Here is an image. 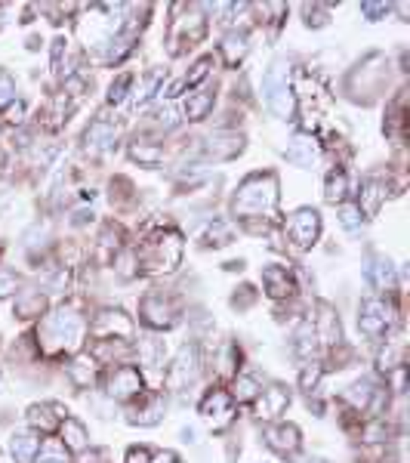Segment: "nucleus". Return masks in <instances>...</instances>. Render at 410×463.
Wrapping results in <instances>:
<instances>
[{
  "label": "nucleus",
  "mask_w": 410,
  "mask_h": 463,
  "mask_svg": "<svg viewBox=\"0 0 410 463\" xmlns=\"http://www.w3.org/2000/svg\"><path fill=\"white\" fill-rule=\"evenodd\" d=\"M277 204V180L275 176H250V180L241 182L235 195V210L244 216H260V214H272Z\"/></svg>",
  "instance_id": "nucleus-1"
},
{
  "label": "nucleus",
  "mask_w": 410,
  "mask_h": 463,
  "mask_svg": "<svg viewBox=\"0 0 410 463\" xmlns=\"http://www.w3.org/2000/svg\"><path fill=\"white\" fill-rule=\"evenodd\" d=\"M81 330H84L81 315H77L75 309L62 306L41 324V343L46 346V352H59V349H65V346H77Z\"/></svg>",
  "instance_id": "nucleus-2"
},
{
  "label": "nucleus",
  "mask_w": 410,
  "mask_h": 463,
  "mask_svg": "<svg viewBox=\"0 0 410 463\" xmlns=\"http://www.w3.org/2000/svg\"><path fill=\"white\" fill-rule=\"evenodd\" d=\"M262 93H266V105L275 117L293 115V93H290V84H287V62H275L269 68L266 81H262Z\"/></svg>",
  "instance_id": "nucleus-3"
},
{
  "label": "nucleus",
  "mask_w": 410,
  "mask_h": 463,
  "mask_svg": "<svg viewBox=\"0 0 410 463\" xmlns=\"http://www.w3.org/2000/svg\"><path fill=\"white\" fill-rule=\"evenodd\" d=\"M179 260H182V238L176 235V232L161 235L148 247V254H145L148 272H173V269L179 266Z\"/></svg>",
  "instance_id": "nucleus-4"
},
{
  "label": "nucleus",
  "mask_w": 410,
  "mask_h": 463,
  "mask_svg": "<svg viewBox=\"0 0 410 463\" xmlns=\"http://www.w3.org/2000/svg\"><path fill=\"white\" fill-rule=\"evenodd\" d=\"M287 235H290V241H293L300 250L312 247V244L318 241V235H321V216H318V210L302 207V210H296V214H290Z\"/></svg>",
  "instance_id": "nucleus-5"
},
{
  "label": "nucleus",
  "mask_w": 410,
  "mask_h": 463,
  "mask_svg": "<svg viewBox=\"0 0 410 463\" xmlns=\"http://www.w3.org/2000/svg\"><path fill=\"white\" fill-rule=\"evenodd\" d=\"M197 368H201V355H197V346H195V343H188V346H185L182 352L176 355L173 365H170L167 386H173V389L188 386V383L197 377Z\"/></svg>",
  "instance_id": "nucleus-6"
},
{
  "label": "nucleus",
  "mask_w": 410,
  "mask_h": 463,
  "mask_svg": "<svg viewBox=\"0 0 410 463\" xmlns=\"http://www.w3.org/2000/svg\"><path fill=\"white\" fill-rule=\"evenodd\" d=\"M392 324V312H389V306L382 300H376V296H370V300L361 303V312H358V328L364 330V334L376 337L382 334V330Z\"/></svg>",
  "instance_id": "nucleus-7"
},
{
  "label": "nucleus",
  "mask_w": 410,
  "mask_h": 463,
  "mask_svg": "<svg viewBox=\"0 0 410 463\" xmlns=\"http://www.w3.org/2000/svg\"><path fill=\"white\" fill-rule=\"evenodd\" d=\"M139 393H142V377H139L136 368H117L115 374H111V380H108V395H111V399L127 401V399H133V395H139Z\"/></svg>",
  "instance_id": "nucleus-8"
},
{
  "label": "nucleus",
  "mask_w": 410,
  "mask_h": 463,
  "mask_svg": "<svg viewBox=\"0 0 410 463\" xmlns=\"http://www.w3.org/2000/svg\"><path fill=\"white\" fill-rule=\"evenodd\" d=\"M201 414L210 420V426L219 433L231 423V395L226 393H210L207 399L201 401Z\"/></svg>",
  "instance_id": "nucleus-9"
},
{
  "label": "nucleus",
  "mask_w": 410,
  "mask_h": 463,
  "mask_svg": "<svg viewBox=\"0 0 410 463\" xmlns=\"http://www.w3.org/2000/svg\"><path fill=\"white\" fill-rule=\"evenodd\" d=\"M262 284H266V294L272 300H284V296H293L296 294V284L290 272L284 266H266L262 269Z\"/></svg>",
  "instance_id": "nucleus-10"
},
{
  "label": "nucleus",
  "mask_w": 410,
  "mask_h": 463,
  "mask_svg": "<svg viewBox=\"0 0 410 463\" xmlns=\"http://www.w3.org/2000/svg\"><path fill=\"white\" fill-rule=\"evenodd\" d=\"M115 136H117V127L105 117H99L96 124H90V130L84 133V142H87V151L99 155V151H108L115 145Z\"/></svg>",
  "instance_id": "nucleus-11"
},
{
  "label": "nucleus",
  "mask_w": 410,
  "mask_h": 463,
  "mask_svg": "<svg viewBox=\"0 0 410 463\" xmlns=\"http://www.w3.org/2000/svg\"><path fill=\"white\" fill-rule=\"evenodd\" d=\"M266 442L281 454H293L300 448V429L293 423H275L266 429Z\"/></svg>",
  "instance_id": "nucleus-12"
},
{
  "label": "nucleus",
  "mask_w": 410,
  "mask_h": 463,
  "mask_svg": "<svg viewBox=\"0 0 410 463\" xmlns=\"http://www.w3.org/2000/svg\"><path fill=\"white\" fill-rule=\"evenodd\" d=\"M142 319L151 324V328H170L176 321V312L164 296H145L142 300Z\"/></svg>",
  "instance_id": "nucleus-13"
},
{
  "label": "nucleus",
  "mask_w": 410,
  "mask_h": 463,
  "mask_svg": "<svg viewBox=\"0 0 410 463\" xmlns=\"http://www.w3.org/2000/svg\"><path fill=\"white\" fill-rule=\"evenodd\" d=\"M284 155H287L290 164L312 167V164H318V145H315L312 136H293V139H290V145L284 149Z\"/></svg>",
  "instance_id": "nucleus-14"
},
{
  "label": "nucleus",
  "mask_w": 410,
  "mask_h": 463,
  "mask_svg": "<svg viewBox=\"0 0 410 463\" xmlns=\"http://www.w3.org/2000/svg\"><path fill=\"white\" fill-rule=\"evenodd\" d=\"M92 330H96L99 337H108V334H121L127 337L130 330H133V324L124 312H117V309H105V312L96 315V321H92Z\"/></svg>",
  "instance_id": "nucleus-15"
},
{
  "label": "nucleus",
  "mask_w": 410,
  "mask_h": 463,
  "mask_svg": "<svg viewBox=\"0 0 410 463\" xmlns=\"http://www.w3.org/2000/svg\"><path fill=\"white\" fill-rule=\"evenodd\" d=\"M41 435L37 433H16L10 439V451H12V457H16L19 463H31L37 457V451H41Z\"/></svg>",
  "instance_id": "nucleus-16"
},
{
  "label": "nucleus",
  "mask_w": 410,
  "mask_h": 463,
  "mask_svg": "<svg viewBox=\"0 0 410 463\" xmlns=\"http://www.w3.org/2000/svg\"><path fill=\"white\" fill-rule=\"evenodd\" d=\"M290 405V393L284 386H272L269 393H262V401H260V414L266 417V420H275V417H281L287 411Z\"/></svg>",
  "instance_id": "nucleus-17"
},
{
  "label": "nucleus",
  "mask_w": 410,
  "mask_h": 463,
  "mask_svg": "<svg viewBox=\"0 0 410 463\" xmlns=\"http://www.w3.org/2000/svg\"><path fill=\"white\" fill-rule=\"evenodd\" d=\"M96 365H99V361L92 359L90 352H81V355H75V359L68 361V377L77 383V386H90L92 377H96Z\"/></svg>",
  "instance_id": "nucleus-18"
},
{
  "label": "nucleus",
  "mask_w": 410,
  "mask_h": 463,
  "mask_svg": "<svg viewBox=\"0 0 410 463\" xmlns=\"http://www.w3.org/2000/svg\"><path fill=\"white\" fill-rule=\"evenodd\" d=\"M62 442H65V448H71V451H84L87 442H90L87 426H84L81 420H75V417H65L62 420Z\"/></svg>",
  "instance_id": "nucleus-19"
},
{
  "label": "nucleus",
  "mask_w": 410,
  "mask_h": 463,
  "mask_svg": "<svg viewBox=\"0 0 410 463\" xmlns=\"http://www.w3.org/2000/svg\"><path fill=\"white\" fill-rule=\"evenodd\" d=\"M315 334L321 337L327 346H333V343H340V321H336V315L330 312L327 306H321V319H318V328H315Z\"/></svg>",
  "instance_id": "nucleus-20"
},
{
  "label": "nucleus",
  "mask_w": 410,
  "mask_h": 463,
  "mask_svg": "<svg viewBox=\"0 0 410 463\" xmlns=\"http://www.w3.org/2000/svg\"><path fill=\"white\" fill-rule=\"evenodd\" d=\"M130 158L139 164H148V167H157V164L164 161V151H161V145H155V142H133L130 145Z\"/></svg>",
  "instance_id": "nucleus-21"
},
{
  "label": "nucleus",
  "mask_w": 410,
  "mask_h": 463,
  "mask_svg": "<svg viewBox=\"0 0 410 463\" xmlns=\"http://www.w3.org/2000/svg\"><path fill=\"white\" fill-rule=\"evenodd\" d=\"M50 414H65L59 405H31L28 408V420H31V426H41L43 433H50L52 426H56V420H52ZM68 417V414H65Z\"/></svg>",
  "instance_id": "nucleus-22"
},
{
  "label": "nucleus",
  "mask_w": 410,
  "mask_h": 463,
  "mask_svg": "<svg viewBox=\"0 0 410 463\" xmlns=\"http://www.w3.org/2000/svg\"><path fill=\"white\" fill-rule=\"evenodd\" d=\"M222 56H226L228 65H237L244 56H247V37L237 35V31H231L226 41H222Z\"/></svg>",
  "instance_id": "nucleus-23"
},
{
  "label": "nucleus",
  "mask_w": 410,
  "mask_h": 463,
  "mask_svg": "<svg viewBox=\"0 0 410 463\" xmlns=\"http://www.w3.org/2000/svg\"><path fill=\"white\" fill-rule=\"evenodd\" d=\"M293 343H296V352H300V355H312V352H315V346H318V334H315V324H312V321H302L300 328H296Z\"/></svg>",
  "instance_id": "nucleus-24"
},
{
  "label": "nucleus",
  "mask_w": 410,
  "mask_h": 463,
  "mask_svg": "<svg viewBox=\"0 0 410 463\" xmlns=\"http://www.w3.org/2000/svg\"><path fill=\"white\" fill-rule=\"evenodd\" d=\"M210 108H213V96H210V93H195V96H188V102H185L188 121H204Z\"/></svg>",
  "instance_id": "nucleus-25"
},
{
  "label": "nucleus",
  "mask_w": 410,
  "mask_h": 463,
  "mask_svg": "<svg viewBox=\"0 0 410 463\" xmlns=\"http://www.w3.org/2000/svg\"><path fill=\"white\" fill-rule=\"evenodd\" d=\"M43 312V294H25L16 300V315L19 319H41Z\"/></svg>",
  "instance_id": "nucleus-26"
},
{
  "label": "nucleus",
  "mask_w": 410,
  "mask_h": 463,
  "mask_svg": "<svg viewBox=\"0 0 410 463\" xmlns=\"http://www.w3.org/2000/svg\"><path fill=\"white\" fill-rule=\"evenodd\" d=\"M256 393H260V383H256V377H247V374L235 377V386H231V399H237V401H253V399H256Z\"/></svg>",
  "instance_id": "nucleus-27"
},
{
  "label": "nucleus",
  "mask_w": 410,
  "mask_h": 463,
  "mask_svg": "<svg viewBox=\"0 0 410 463\" xmlns=\"http://www.w3.org/2000/svg\"><path fill=\"white\" fill-rule=\"evenodd\" d=\"M231 235H235V226H231L228 220H213L207 229V241L216 244V247H226L231 241Z\"/></svg>",
  "instance_id": "nucleus-28"
},
{
  "label": "nucleus",
  "mask_w": 410,
  "mask_h": 463,
  "mask_svg": "<svg viewBox=\"0 0 410 463\" xmlns=\"http://www.w3.org/2000/svg\"><path fill=\"white\" fill-rule=\"evenodd\" d=\"M373 395H376V386H373V383H370V380H358L352 389H349V395H346V399L352 401L355 408H367Z\"/></svg>",
  "instance_id": "nucleus-29"
},
{
  "label": "nucleus",
  "mask_w": 410,
  "mask_h": 463,
  "mask_svg": "<svg viewBox=\"0 0 410 463\" xmlns=\"http://www.w3.org/2000/svg\"><path fill=\"white\" fill-rule=\"evenodd\" d=\"M37 463H68V448L59 445V442H46L37 451Z\"/></svg>",
  "instance_id": "nucleus-30"
},
{
  "label": "nucleus",
  "mask_w": 410,
  "mask_h": 463,
  "mask_svg": "<svg viewBox=\"0 0 410 463\" xmlns=\"http://www.w3.org/2000/svg\"><path fill=\"white\" fill-rule=\"evenodd\" d=\"M340 223L346 232H358L361 229V207L358 204H340Z\"/></svg>",
  "instance_id": "nucleus-31"
},
{
  "label": "nucleus",
  "mask_w": 410,
  "mask_h": 463,
  "mask_svg": "<svg viewBox=\"0 0 410 463\" xmlns=\"http://www.w3.org/2000/svg\"><path fill=\"white\" fill-rule=\"evenodd\" d=\"M161 349H164V343H157L155 337H145V343H142V361L148 368H157L161 365Z\"/></svg>",
  "instance_id": "nucleus-32"
},
{
  "label": "nucleus",
  "mask_w": 410,
  "mask_h": 463,
  "mask_svg": "<svg viewBox=\"0 0 410 463\" xmlns=\"http://www.w3.org/2000/svg\"><path fill=\"white\" fill-rule=\"evenodd\" d=\"M367 278L376 287H389V284H392V266H389V260H380L376 269H367Z\"/></svg>",
  "instance_id": "nucleus-33"
},
{
  "label": "nucleus",
  "mask_w": 410,
  "mask_h": 463,
  "mask_svg": "<svg viewBox=\"0 0 410 463\" xmlns=\"http://www.w3.org/2000/svg\"><path fill=\"white\" fill-rule=\"evenodd\" d=\"M164 417V399H155L151 401V408H145L142 414L133 417V423H142V426H151V423H157Z\"/></svg>",
  "instance_id": "nucleus-34"
},
{
  "label": "nucleus",
  "mask_w": 410,
  "mask_h": 463,
  "mask_svg": "<svg viewBox=\"0 0 410 463\" xmlns=\"http://www.w3.org/2000/svg\"><path fill=\"white\" fill-rule=\"evenodd\" d=\"M157 84H161V71H151V75L142 81V87H139V93L133 96V102L139 105V102H145V99H151V93L157 90Z\"/></svg>",
  "instance_id": "nucleus-35"
},
{
  "label": "nucleus",
  "mask_w": 410,
  "mask_h": 463,
  "mask_svg": "<svg viewBox=\"0 0 410 463\" xmlns=\"http://www.w3.org/2000/svg\"><path fill=\"white\" fill-rule=\"evenodd\" d=\"M12 99H16V81H12L6 71H0V108L10 105Z\"/></svg>",
  "instance_id": "nucleus-36"
},
{
  "label": "nucleus",
  "mask_w": 410,
  "mask_h": 463,
  "mask_svg": "<svg viewBox=\"0 0 410 463\" xmlns=\"http://www.w3.org/2000/svg\"><path fill=\"white\" fill-rule=\"evenodd\" d=\"M346 195V176L342 173H330L327 180V201H340Z\"/></svg>",
  "instance_id": "nucleus-37"
},
{
  "label": "nucleus",
  "mask_w": 410,
  "mask_h": 463,
  "mask_svg": "<svg viewBox=\"0 0 410 463\" xmlns=\"http://www.w3.org/2000/svg\"><path fill=\"white\" fill-rule=\"evenodd\" d=\"M130 84H133V77H130V75H121V77H117V81L108 87V102H121V99L127 96Z\"/></svg>",
  "instance_id": "nucleus-38"
},
{
  "label": "nucleus",
  "mask_w": 410,
  "mask_h": 463,
  "mask_svg": "<svg viewBox=\"0 0 410 463\" xmlns=\"http://www.w3.org/2000/svg\"><path fill=\"white\" fill-rule=\"evenodd\" d=\"M210 65H213V62H210V59H207V56H204V59H197V62H195V68H191V75H188V77H185V84H188V87H195V84H201V81H204V77H207Z\"/></svg>",
  "instance_id": "nucleus-39"
},
{
  "label": "nucleus",
  "mask_w": 410,
  "mask_h": 463,
  "mask_svg": "<svg viewBox=\"0 0 410 463\" xmlns=\"http://www.w3.org/2000/svg\"><path fill=\"white\" fill-rule=\"evenodd\" d=\"M318 380H321V365H306V368H302L300 386L306 389V393H309V389H315V386H318Z\"/></svg>",
  "instance_id": "nucleus-40"
},
{
  "label": "nucleus",
  "mask_w": 410,
  "mask_h": 463,
  "mask_svg": "<svg viewBox=\"0 0 410 463\" xmlns=\"http://www.w3.org/2000/svg\"><path fill=\"white\" fill-rule=\"evenodd\" d=\"M380 201H382V189H380V185H376V182H364V204H367L370 214H376Z\"/></svg>",
  "instance_id": "nucleus-41"
},
{
  "label": "nucleus",
  "mask_w": 410,
  "mask_h": 463,
  "mask_svg": "<svg viewBox=\"0 0 410 463\" xmlns=\"http://www.w3.org/2000/svg\"><path fill=\"white\" fill-rule=\"evenodd\" d=\"M16 287H19L16 272H6V269H0V300H3V296H12V294H16Z\"/></svg>",
  "instance_id": "nucleus-42"
},
{
  "label": "nucleus",
  "mask_w": 410,
  "mask_h": 463,
  "mask_svg": "<svg viewBox=\"0 0 410 463\" xmlns=\"http://www.w3.org/2000/svg\"><path fill=\"white\" fill-rule=\"evenodd\" d=\"M43 241H46V226H31L25 232V244L28 247H43Z\"/></svg>",
  "instance_id": "nucleus-43"
},
{
  "label": "nucleus",
  "mask_w": 410,
  "mask_h": 463,
  "mask_svg": "<svg viewBox=\"0 0 410 463\" xmlns=\"http://www.w3.org/2000/svg\"><path fill=\"white\" fill-rule=\"evenodd\" d=\"M361 12H364L367 19H380L389 12V3H361Z\"/></svg>",
  "instance_id": "nucleus-44"
},
{
  "label": "nucleus",
  "mask_w": 410,
  "mask_h": 463,
  "mask_svg": "<svg viewBox=\"0 0 410 463\" xmlns=\"http://www.w3.org/2000/svg\"><path fill=\"white\" fill-rule=\"evenodd\" d=\"M127 463H151L148 448H130V451H127Z\"/></svg>",
  "instance_id": "nucleus-45"
},
{
  "label": "nucleus",
  "mask_w": 410,
  "mask_h": 463,
  "mask_svg": "<svg viewBox=\"0 0 410 463\" xmlns=\"http://www.w3.org/2000/svg\"><path fill=\"white\" fill-rule=\"evenodd\" d=\"M151 463H179V457H176L173 451H161V454H157V457L151 460Z\"/></svg>",
  "instance_id": "nucleus-46"
},
{
  "label": "nucleus",
  "mask_w": 410,
  "mask_h": 463,
  "mask_svg": "<svg viewBox=\"0 0 410 463\" xmlns=\"http://www.w3.org/2000/svg\"><path fill=\"white\" fill-rule=\"evenodd\" d=\"M161 124H167V127H173V124H176V111H173V108L161 111Z\"/></svg>",
  "instance_id": "nucleus-47"
},
{
  "label": "nucleus",
  "mask_w": 410,
  "mask_h": 463,
  "mask_svg": "<svg viewBox=\"0 0 410 463\" xmlns=\"http://www.w3.org/2000/svg\"><path fill=\"white\" fill-rule=\"evenodd\" d=\"M0 19H3V10H0Z\"/></svg>",
  "instance_id": "nucleus-48"
}]
</instances>
